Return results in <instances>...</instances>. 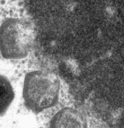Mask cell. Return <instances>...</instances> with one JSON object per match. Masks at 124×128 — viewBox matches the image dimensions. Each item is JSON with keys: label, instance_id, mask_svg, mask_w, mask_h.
Here are the masks:
<instances>
[{"label": "cell", "instance_id": "cell-1", "mask_svg": "<svg viewBox=\"0 0 124 128\" xmlns=\"http://www.w3.org/2000/svg\"><path fill=\"white\" fill-rule=\"evenodd\" d=\"M60 81L52 72L36 70L27 73L23 89L24 104L35 114L55 106L59 101Z\"/></svg>", "mask_w": 124, "mask_h": 128}, {"label": "cell", "instance_id": "cell-4", "mask_svg": "<svg viewBox=\"0 0 124 128\" xmlns=\"http://www.w3.org/2000/svg\"><path fill=\"white\" fill-rule=\"evenodd\" d=\"M14 96L11 82L6 77L0 75V117L5 114Z\"/></svg>", "mask_w": 124, "mask_h": 128}, {"label": "cell", "instance_id": "cell-2", "mask_svg": "<svg viewBox=\"0 0 124 128\" xmlns=\"http://www.w3.org/2000/svg\"><path fill=\"white\" fill-rule=\"evenodd\" d=\"M35 39L34 27L29 22L7 18L0 27V52L6 59L24 58L32 49Z\"/></svg>", "mask_w": 124, "mask_h": 128}, {"label": "cell", "instance_id": "cell-3", "mask_svg": "<svg viewBox=\"0 0 124 128\" xmlns=\"http://www.w3.org/2000/svg\"><path fill=\"white\" fill-rule=\"evenodd\" d=\"M48 128H88V124L83 114L76 109L66 107L53 116Z\"/></svg>", "mask_w": 124, "mask_h": 128}]
</instances>
